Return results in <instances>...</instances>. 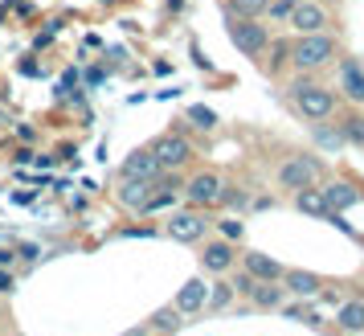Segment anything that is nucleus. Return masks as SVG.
<instances>
[{"mask_svg":"<svg viewBox=\"0 0 364 336\" xmlns=\"http://www.w3.org/2000/svg\"><path fill=\"white\" fill-rule=\"evenodd\" d=\"M336 324L344 332H364V303L360 300H348L340 312H336Z\"/></svg>","mask_w":364,"mask_h":336,"instance_id":"18","label":"nucleus"},{"mask_svg":"<svg viewBox=\"0 0 364 336\" xmlns=\"http://www.w3.org/2000/svg\"><path fill=\"white\" fill-rule=\"evenodd\" d=\"M254 283H258V279H254L250 271H242V275H237L230 287H233V295H250V291H254Z\"/></svg>","mask_w":364,"mask_h":336,"instance_id":"27","label":"nucleus"},{"mask_svg":"<svg viewBox=\"0 0 364 336\" xmlns=\"http://www.w3.org/2000/svg\"><path fill=\"white\" fill-rule=\"evenodd\" d=\"M291 99H295V107L307 119H328L331 111H336V95L319 83H303V78H299V83L291 86Z\"/></svg>","mask_w":364,"mask_h":336,"instance_id":"2","label":"nucleus"},{"mask_svg":"<svg viewBox=\"0 0 364 336\" xmlns=\"http://www.w3.org/2000/svg\"><path fill=\"white\" fill-rule=\"evenodd\" d=\"M282 295H287V287H279V279H258L254 291H250V300L258 303V308H279Z\"/></svg>","mask_w":364,"mask_h":336,"instance_id":"17","label":"nucleus"},{"mask_svg":"<svg viewBox=\"0 0 364 336\" xmlns=\"http://www.w3.org/2000/svg\"><path fill=\"white\" fill-rule=\"evenodd\" d=\"M246 201H250V197H246V193H242L237 185H225V181H221V201H217V205H230V209H242Z\"/></svg>","mask_w":364,"mask_h":336,"instance_id":"22","label":"nucleus"},{"mask_svg":"<svg viewBox=\"0 0 364 336\" xmlns=\"http://www.w3.org/2000/svg\"><path fill=\"white\" fill-rule=\"evenodd\" d=\"M160 185H164V172H160L156 181H123V189H119V205H127V209H144V201H148Z\"/></svg>","mask_w":364,"mask_h":336,"instance_id":"10","label":"nucleus"},{"mask_svg":"<svg viewBox=\"0 0 364 336\" xmlns=\"http://www.w3.org/2000/svg\"><path fill=\"white\" fill-rule=\"evenodd\" d=\"M188 119L197 123L200 132H209V127H213V123H217V115H213V111H209V107H200V103H197V107H188Z\"/></svg>","mask_w":364,"mask_h":336,"instance_id":"24","label":"nucleus"},{"mask_svg":"<svg viewBox=\"0 0 364 336\" xmlns=\"http://www.w3.org/2000/svg\"><path fill=\"white\" fill-rule=\"evenodd\" d=\"M266 4L270 0H230V13H237V17H262Z\"/></svg>","mask_w":364,"mask_h":336,"instance_id":"20","label":"nucleus"},{"mask_svg":"<svg viewBox=\"0 0 364 336\" xmlns=\"http://www.w3.org/2000/svg\"><path fill=\"white\" fill-rule=\"evenodd\" d=\"M287 25H295V33H323L328 29V9L315 4V0H295Z\"/></svg>","mask_w":364,"mask_h":336,"instance_id":"5","label":"nucleus"},{"mask_svg":"<svg viewBox=\"0 0 364 336\" xmlns=\"http://www.w3.org/2000/svg\"><path fill=\"white\" fill-rule=\"evenodd\" d=\"M230 300H233V287L230 283H213L209 295H205V308H225Z\"/></svg>","mask_w":364,"mask_h":336,"instance_id":"21","label":"nucleus"},{"mask_svg":"<svg viewBox=\"0 0 364 336\" xmlns=\"http://www.w3.org/2000/svg\"><path fill=\"white\" fill-rule=\"evenodd\" d=\"M13 263H17V254H13V251H4V246H0V267H13Z\"/></svg>","mask_w":364,"mask_h":336,"instance_id":"31","label":"nucleus"},{"mask_svg":"<svg viewBox=\"0 0 364 336\" xmlns=\"http://www.w3.org/2000/svg\"><path fill=\"white\" fill-rule=\"evenodd\" d=\"M200 263H205V271H213V275H225L233 267V246L230 242H209L205 254H200Z\"/></svg>","mask_w":364,"mask_h":336,"instance_id":"15","label":"nucleus"},{"mask_svg":"<svg viewBox=\"0 0 364 336\" xmlns=\"http://www.w3.org/2000/svg\"><path fill=\"white\" fill-rule=\"evenodd\" d=\"M184 193H188L193 205H217L221 201V177H217V172H197V177L184 185Z\"/></svg>","mask_w":364,"mask_h":336,"instance_id":"8","label":"nucleus"},{"mask_svg":"<svg viewBox=\"0 0 364 336\" xmlns=\"http://www.w3.org/2000/svg\"><path fill=\"white\" fill-rule=\"evenodd\" d=\"M315 140H319V144H328V148H340V140H344V135L328 132V127H315Z\"/></svg>","mask_w":364,"mask_h":336,"instance_id":"29","label":"nucleus"},{"mask_svg":"<svg viewBox=\"0 0 364 336\" xmlns=\"http://www.w3.org/2000/svg\"><path fill=\"white\" fill-rule=\"evenodd\" d=\"M319 168L323 164H319L315 156H291V160L279 168V185L282 189H307V185H315Z\"/></svg>","mask_w":364,"mask_h":336,"instance_id":"4","label":"nucleus"},{"mask_svg":"<svg viewBox=\"0 0 364 336\" xmlns=\"http://www.w3.org/2000/svg\"><path fill=\"white\" fill-rule=\"evenodd\" d=\"M282 283H287V291H295V295H319V275H311V271H282Z\"/></svg>","mask_w":364,"mask_h":336,"instance_id":"16","label":"nucleus"},{"mask_svg":"<svg viewBox=\"0 0 364 336\" xmlns=\"http://www.w3.org/2000/svg\"><path fill=\"white\" fill-rule=\"evenodd\" d=\"M295 209L299 214H315V218H323L328 214V205H323V197H319V189H295Z\"/></svg>","mask_w":364,"mask_h":336,"instance_id":"19","label":"nucleus"},{"mask_svg":"<svg viewBox=\"0 0 364 336\" xmlns=\"http://www.w3.org/2000/svg\"><path fill=\"white\" fill-rule=\"evenodd\" d=\"M151 156H156V164L164 168H181L188 156H193V148H188V140L184 135H160L156 144H151Z\"/></svg>","mask_w":364,"mask_h":336,"instance_id":"6","label":"nucleus"},{"mask_svg":"<svg viewBox=\"0 0 364 336\" xmlns=\"http://www.w3.org/2000/svg\"><path fill=\"white\" fill-rule=\"evenodd\" d=\"M319 197H323V205H328L331 214H340V209H348V205L360 201V193L352 185H344V181H331L328 189H319Z\"/></svg>","mask_w":364,"mask_h":336,"instance_id":"13","label":"nucleus"},{"mask_svg":"<svg viewBox=\"0 0 364 336\" xmlns=\"http://www.w3.org/2000/svg\"><path fill=\"white\" fill-rule=\"evenodd\" d=\"M230 41L246 53V58H262L266 46H270V33H266V25L258 17H233L230 21Z\"/></svg>","mask_w":364,"mask_h":336,"instance_id":"3","label":"nucleus"},{"mask_svg":"<svg viewBox=\"0 0 364 336\" xmlns=\"http://www.w3.org/2000/svg\"><path fill=\"white\" fill-rule=\"evenodd\" d=\"M242 230H246V226H242V221H237V218L221 221V234H225V242H237V238H242Z\"/></svg>","mask_w":364,"mask_h":336,"instance_id":"28","label":"nucleus"},{"mask_svg":"<svg viewBox=\"0 0 364 336\" xmlns=\"http://www.w3.org/2000/svg\"><path fill=\"white\" fill-rule=\"evenodd\" d=\"M13 283H17V279H13V267H0V295H9Z\"/></svg>","mask_w":364,"mask_h":336,"instance_id":"30","label":"nucleus"},{"mask_svg":"<svg viewBox=\"0 0 364 336\" xmlns=\"http://www.w3.org/2000/svg\"><path fill=\"white\" fill-rule=\"evenodd\" d=\"M299 70H319L336 58V41L328 33H299V41H291V53H287Z\"/></svg>","mask_w":364,"mask_h":336,"instance_id":"1","label":"nucleus"},{"mask_svg":"<svg viewBox=\"0 0 364 336\" xmlns=\"http://www.w3.org/2000/svg\"><path fill=\"white\" fill-rule=\"evenodd\" d=\"M123 336H148V328H127Z\"/></svg>","mask_w":364,"mask_h":336,"instance_id":"32","label":"nucleus"},{"mask_svg":"<svg viewBox=\"0 0 364 336\" xmlns=\"http://www.w3.org/2000/svg\"><path fill=\"white\" fill-rule=\"evenodd\" d=\"M164 168L156 164V156H151V148H135L123 164H119V177L123 181H156Z\"/></svg>","mask_w":364,"mask_h":336,"instance_id":"7","label":"nucleus"},{"mask_svg":"<svg viewBox=\"0 0 364 336\" xmlns=\"http://www.w3.org/2000/svg\"><path fill=\"white\" fill-rule=\"evenodd\" d=\"M176 324H181V312H176V308H160V312L151 316V328H172V332H176Z\"/></svg>","mask_w":364,"mask_h":336,"instance_id":"23","label":"nucleus"},{"mask_svg":"<svg viewBox=\"0 0 364 336\" xmlns=\"http://www.w3.org/2000/svg\"><path fill=\"white\" fill-rule=\"evenodd\" d=\"M242 263H246V271L254 275V279H282V271H287L279 258H270V254H262V251L242 254Z\"/></svg>","mask_w":364,"mask_h":336,"instance_id":"12","label":"nucleus"},{"mask_svg":"<svg viewBox=\"0 0 364 336\" xmlns=\"http://www.w3.org/2000/svg\"><path fill=\"white\" fill-rule=\"evenodd\" d=\"M291 9H295V0H270V4H266L270 21H287L291 17Z\"/></svg>","mask_w":364,"mask_h":336,"instance_id":"26","label":"nucleus"},{"mask_svg":"<svg viewBox=\"0 0 364 336\" xmlns=\"http://www.w3.org/2000/svg\"><path fill=\"white\" fill-rule=\"evenodd\" d=\"M340 86H344L348 99L364 107V66L356 58H344V62H340Z\"/></svg>","mask_w":364,"mask_h":336,"instance_id":"11","label":"nucleus"},{"mask_svg":"<svg viewBox=\"0 0 364 336\" xmlns=\"http://www.w3.org/2000/svg\"><path fill=\"white\" fill-rule=\"evenodd\" d=\"M205 230H209L205 214H176V218L168 221V234L176 238V242H197V238H205Z\"/></svg>","mask_w":364,"mask_h":336,"instance_id":"9","label":"nucleus"},{"mask_svg":"<svg viewBox=\"0 0 364 336\" xmlns=\"http://www.w3.org/2000/svg\"><path fill=\"white\" fill-rule=\"evenodd\" d=\"M340 135L344 140H352V144H364V119H344V127H340Z\"/></svg>","mask_w":364,"mask_h":336,"instance_id":"25","label":"nucleus"},{"mask_svg":"<svg viewBox=\"0 0 364 336\" xmlns=\"http://www.w3.org/2000/svg\"><path fill=\"white\" fill-rule=\"evenodd\" d=\"M205 295H209V283L205 279H188L176 291V312H200L205 308Z\"/></svg>","mask_w":364,"mask_h":336,"instance_id":"14","label":"nucleus"},{"mask_svg":"<svg viewBox=\"0 0 364 336\" xmlns=\"http://www.w3.org/2000/svg\"><path fill=\"white\" fill-rule=\"evenodd\" d=\"M360 66H364V62H360Z\"/></svg>","mask_w":364,"mask_h":336,"instance_id":"33","label":"nucleus"}]
</instances>
